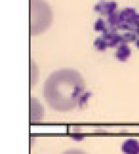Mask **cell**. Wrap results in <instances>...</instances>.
<instances>
[{
    "mask_svg": "<svg viewBox=\"0 0 139 154\" xmlns=\"http://www.w3.org/2000/svg\"><path fill=\"white\" fill-rule=\"evenodd\" d=\"M86 82L74 69H57L49 75L42 93L50 108L58 112L72 110L82 101Z\"/></svg>",
    "mask_w": 139,
    "mask_h": 154,
    "instance_id": "obj_1",
    "label": "cell"
},
{
    "mask_svg": "<svg viewBox=\"0 0 139 154\" xmlns=\"http://www.w3.org/2000/svg\"><path fill=\"white\" fill-rule=\"evenodd\" d=\"M52 22V11L46 1L31 0V33L38 35Z\"/></svg>",
    "mask_w": 139,
    "mask_h": 154,
    "instance_id": "obj_2",
    "label": "cell"
},
{
    "mask_svg": "<svg viewBox=\"0 0 139 154\" xmlns=\"http://www.w3.org/2000/svg\"><path fill=\"white\" fill-rule=\"evenodd\" d=\"M139 27V14L134 8H125L118 11L116 29L134 31Z\"/></svg>",
    "mask_w": 139,
    "mask_h": 154,
    "instance_id": "obj_3",
    "label": "cell"
},
{
    "mask_svg": "<svg viewBox=\"0 0 139 154\" xmlns=\"http://www.w3.org/2000/svg\"><path fill=\"white\" fill-rule=\"evenodd\" d=\"M102 38L106 41L108 47H115L121 44V35L118 34L116 29L110 26H107L102 32Z\"/></svg>",
    "mask_w": 139,
    "mask_h": 154,
    "instance_id": "obj_4",
    "label": "cell"
},
{
    "mask_svg": "<svg viewBox=\"0 0 139 154\" xmlns=\"http://www.w3.org/2000/svg\"><path fill=\"white\" fill-rule=\"evenodd\" d=\"M117 9V3L115 1H108V0H100L93 7V11L101 15H111L115 13Z\"/></svg>",
    "mask_w": 139,
    "mask_h": 154,
    "instance_id": "obj_5",
    "label": "cell"
},
{
    "mask_svg": "<svg viewBox=\"0 0 139 154\" xmlns=\"http://www.w3.org/2000/svg\"><path fill=\"white\" fill-rule=\"evenodd\" d=\"M121 149L125 154H139V141L134 138L127 139L122 144Z\"/></svg>",
    "mask_w": 139,
    "mask_h": 154,
    "instance_id": "obj_6",
    "label": "cell"
},
{
    "mask_svg": "<svg viewBox=\"0 0 139 154\" xmlns=\"http://www.w3.org/2000/svg\"><path fill=\"white\" fill-rule=\"evenodd\" d=\"M131 50L128 45H120L115 52V57L118 61L125 62L131 57Z\"/></svg>",
    "mask_w": 139,
    "mask_h": 154,
    "instance_id": "obj_7",
    "label": "cell"
},
{
    "mask_svg": "<svg viewBox=\"0 0 139 154\" xmlns=\"http://www.w3.org/2000/svg\"><path fill=\"white\" fill-rule=\"evenodd\" d=\"M31 103L34 106H31V109H32L31 115H33L34 112H36V116H35V119L33 122H38L42 118V116H43V113H44L43 108H42V106L40 105V102L38 101V100L33 98V97L31 98Z\"/></svg>",
    "mask_w": 139,
    "mask_h": 154,
    "instance_id": "obj_8",
    "label": "cell"
},
{
    "mask_svg": "<svg viewBox=\"0 0 139 154\" xmlns=\"http://www.w3.org/2000/svg\"><path fill=\"white\" fill-rule=\"evenodd\" d=\"M137 33L135 32V31H131L128 32L123 33V35H121V44L120 45H127V43H131L134 41H136L137 38Z\"/></svg>",
    "mask_w": 139,
    "mask_h": 154,
    "instance_id": "obj_9",
    "label": "cell"
},
{
    "mask_svg": "<svg viewBox=\"0 0 139 154\" xmlns=\"http://www.w3.org/2000/svg\"><path fill=\"white\" fill-rule=\"evenodd\" d=\"M93 46H94V48L99 51H104L108 48V45L106 43V41L102 38V36L95 38L94 42H93Z\"/></svg>",
    "mask_w": 139,
    "mask_h": 154,
    "instance_id": "obj_10",
    "label": "cell"
},
{
    "mask_svg": "<svg viewBox=\"0 0 139 154\" xmlns=\"http://www.w3.org/2000/svg\"><path fill=\"white\" fill-rule=\"evenodd\" d=\"M107 26H108L107 22H105L102 18H98L94 23L93 29H94V31H96V32H103L104 29L107 28Z\"/></svg>",
    "mask_w": 139,
    "mask_h": 154,
    "instance_id": "obj_11",
    "label": "cell"
},
{
    "mask_svg": "<svg viewBox=\"0 0 139 154\" xmlns=\"http://www.w3.org/2000/svg\"><path fill=\"white\" fill-rule=\"evenodd\" d=\"M62 154H87V153L85 151H82L79 149H69V150L64 151Z\"/></svg>",
    "mask_w": 139,
    "mask_h": 154,
    "instance_id": "obj_12",
    "label": "cell"
},
{
    "mask_svg": "<svg viewBox=\"0 0 139 154\" xmlns=\"http://www.w3.org/2000/svg\"><path fill=\"white\" fill-rule=\"evenodd\" d=\"M134 31H135V32L137 33V35H138V36H139V27L136 29H134Z\"/></svg>",
    "mask_w": 139,
    "mask_h": 154,
    "instance_id": "obj_13",
    "label": "cell"
},
{
    "mask_svg": "<svg viewBox=\"0 0 139 154\" xmlns=\"http://www.w3.org/2000/svg\"><path fill=\"white\" fill-rule=\"evenodd\" d=\"M136 47H137V48L139 49V38L136 40Z\"/></svg>",
    "mask_w": 139,
    "mask_h": 154,
    "instance_id": "obj_14",
    "label": "cell"
}]
</instances>
